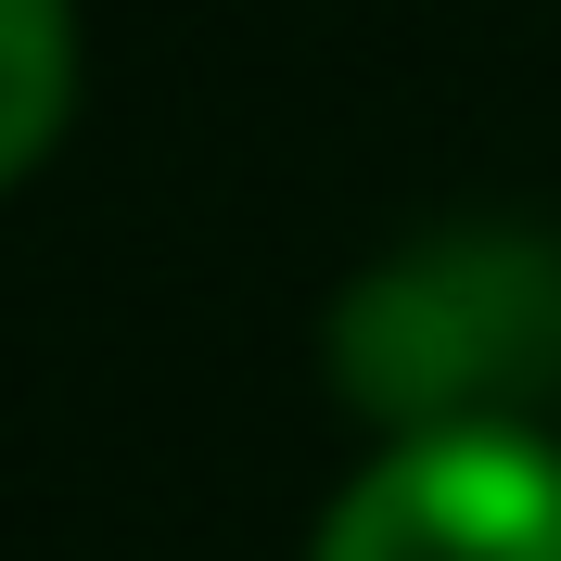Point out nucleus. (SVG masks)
<instances>
[{
  "label": "nucleus",
  "mask_w": 561,
  "mask_h": 561,
  "mask_svg": "<svg viewBox=\"0 0 561 561\" xmlns=\"http://www.w3.org/2000/svg\"><path fill=\"white\" fill-rule=\"evenodd\" d=\"M319 561H561V459L511 421H434L332 497Z\"/></svg>",
  "instance_id": "obj_2"
},
{
  "label": "nucleus",
  "mask_w": 561,
  "mask_h": 561,
  "mask_svg": "<svg viewBox=\"0 0 561 561\" xmlns=\"http://www.w3.org/2000/svg\"><path fill=\"white\" fill-rule=\"evenodd\" d=\"M77 103V13L65 0H0V192L51 153Z\"/></svg>",
  "instance_id": "obj_3"
},
{
  "label": "nucleus",
  "mask_w": 561,
  "mask_h": 561,
  "mask_svg": "<svg viewBox=\"0 0 561 561\" xmlns=\"http://www.w3.org/2000/svg\"><path fill=\"white\" fill-rule=\"evenodd\" d=\"M561 345V268L536 243H434L409 268H383L370 294H345L332 319V357H345V383L396 421H459L485 409L497 383H524L536 357Z\"/></svg>",
  "instance_id": "obj_1"
}]
</instances>
